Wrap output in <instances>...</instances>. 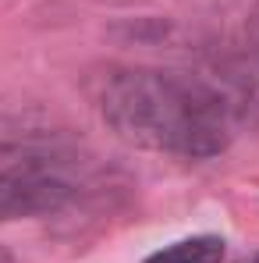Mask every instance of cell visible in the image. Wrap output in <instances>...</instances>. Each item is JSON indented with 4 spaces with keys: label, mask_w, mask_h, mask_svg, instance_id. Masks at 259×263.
<instances>
[{
    "label": "cell",
    "mask_w": 259,
    "mask_h": 263,
    "mask_svg": "<svg viewBox=\"0 0 259 263\" xmlns=\"http://www.w3.org/2000/svg\"><path fill=\"white\" fill-rule=\"evenodd\" d=\"M0 263H14V260H11V253H7L4 246H0Z\"/></svg>",
    "instance_id": "cell-5"
},
{
    "label": "cell",
    "mask_w": 259,
    "mask_h": 263,
    "mask_svg": "<svg viewBox=\"0 0 259 263\" xmlns=\"http://www.w3.org/2000/svg\"><path fill=\"white\" fill-rule=\"evenodd\" d=\"M252 263H259V253H256V260H252Z\"/></svg>",
    "instance_id": "cell-6"
},
{
    "label": "cell",
    "mask_w": 259,
    "mask_h": 263,
    "mask_svg": "<svg viewBox=\"0 0 259 263\" xmlns=\"http://www.w3.org/2000/svg\"><path fill=\"white\" fill-rule=\"evenodd\" d=\"M103 121L125 142L177 153L213 157L231 142V110L213 86L153 68H128L107 75L99 92Z\"/></svg>",
    "instance_id": "cell-1"
},
{
    "label": "cell",
    "mask_w": 259,
    "mask_h": 263,
    "mask_svg": "<svg viewBox=\"0 0 259 263\" xmlns=\"http://www.w3.org/2000/svg\"><path fill=\"white\" fill-rule=\"evenodd\" d=\"M64 199H68V185L61 178L22 171V167L0 171V220L50 214V210L64 206Z\"/></svg>",
    "instance_id": "cell-2"
},
{
    "label": "cell",
    "mask_w": 259,
    "mask_h": 263,
    "mask_svg": "<svg viewBox=\"0 0 259 263\" xmlns=\"http://www.w3.org/2000/svg\"><path fill=\"white\" fill-rule=\"evenodd\" d=\"M245 29H249V40L259 46V4L252 7V14H249V25H245Z\"/></svg>",
    "instance_id": "cell-4"
},
{
    "label": "cell",
    "mask_w": 259,
    "mask_h": 263,
    "mask_svg": "<svg viewBox=\"0 0 259 263\" xmlns=\"http://www.w3.org/2000/svg\"><path fill=\"white\" fill-rule=\"evenodd\" d=\"M224 260V238L216 235H192L167 249L153 253L146 263H220Z\"/></svg>",
    "instance_id": "cell-3"
}]
</instances>
